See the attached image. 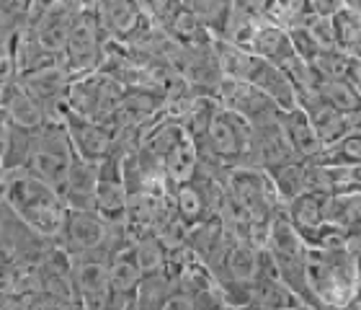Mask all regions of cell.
Masks as SVG:
<instances>
[{
    "label": "cell",
    "mask_w": 361,
    "mask_h": 310,
    "mask_svg": "<svg viewBox=\"0 0 361 310\" xmlns=\"http://www.w3.org/2000/svg\"><path fill=\"white\" fill-rule=\"evenodd\" d=\"M3 202H8L39 233L60 241L70 210L52 184L34 176L26 166L3 171Z\"/></svg>",
    "instance_id": "6da1fadb"
},
{
    "label": "cell",
    "mask_w": 361,
    "mask_h": 310,
    "mask_svg": "<svg viewBox=\"0 0 361 310\" xmlns=\"http://www.w3.org/2000/svg\"><path fill=\"white\" fill-rule=\"evenodd\" d=\"M359 261L348 249H317L307 246V285L320 305H348L356 292Z\"/></svg>",
    "instance_id": "7a4b0ae2"
},
{
    "label": "cell",
    "mask_w": 361,
    "mask_h": 310,
    "mask_svg": "<svg viewBox=\"0 0 361 310\" xmlns=\"http://www.w3.org/2000/svg\"><path fill=\"white\" fill-rule=\"evenodd\" d=\"M225 186L230 191V197L238 199L243 210L248 212L250 220H253V241L258 246H264L271 217L276 215L279 207L284 205L274 181H271V176L266 174L264 168L235 166L230 168Z\"/></svg>",
    "instance_id": "3957f363"
},
{
    "label": "cell",
    "mask_w": 361,
    "mask_h": 310,
    "mask_svg": "<svg viewBox=\"0 0 361 310\" xmlns=\"http://www.w3.org/2000/svg\"><path fill=\"white\" fill-rule=\"evenodd\" d=\"M73 155H75V148L70 140L68 121L49 119L44 127L34 132V145H31L26 168L34 176L44 179L47 184H52L57 191H62V186L68 181Z\"/></svg>",
    "instance_id": "277c9868"
},
{
    "label": "cell",
    "mask_w": 361,
    "mask_h": 310,
    "mask_svg": "<svg viewBox=\"0 0 361 310\" xmlns=\"http://www.w3.org/2000/svg\"><path fill=\"white\" fill-rule=\"evenodd\" d=\"M54 246H57V241L39 233L37 227L29 225L8 202H3V210H0V249H3L0 258H3V269L37 266Z\"/></svg>",
    "instance_id": "5b68a950"
},
{
    "label": "cell",
    "mask_w": 361,
    "mask_h": 310,
    "mask_svg": "<svg viewBox=\"0 0 361 310\" xmlns=\"http://www.w3.org/2000/svg\"><path fill=\"white\" fill-rule=\"evenodd\" d=\"M106 39H109V34L104 31L101 21H98L93 6L88 3V6H83L75 13L68 49H65V60L62 62L68 65L70 73L75 78L96 73L101 68V62H104Z\"/></svg>",
    "instance_id": "8992f818"
},
{
    "label": "cell",
    "mask_w": 361,
    "mask_h": 310,
    "mask_svg": "<svg viewBox=\"0 0 361 310\" xmlns=\"http://www.w3.org/2000/svg\"><path fill=\"white\" fill-rule=\"evenodd\" d=\"M250 143H253V127L250 121L233 109H225L219 104L217 114L209 124V132L202 143L207 150H212L217 158H222L230 168L250 166Z\"/></svg>",
    "instance_id": "52a82bcc"
},
{
    "label": "cell",
    "mask_w": 361,
    "mask_h": 310,
    "mask_svg": "<svg viewBox=\"0 0 361 310\" xmlns=\"http://www.w3.org/2000/svg\"><path fill=\"white\" fill-rule=\"evenodd\" d=\"M21 85L26 91L44 106V112L49 119H60L68 121L70 106H68V96L70 88H73V81L75 76L70 73V68L65 62H47L42 68L26 70L18 76Z\"/></svg>",
    "instance_id": "ba28073f"
},
{
    "label": "cell",
    "mask_w": 361,
    "mask_h": 310,
    "mask_svg": "<svg viewBox=\"0 0 361 310\" xmlns=\"http://www.w3.org/2000/svg\"><path fill=\"white\" fill-rule=\"evenodd\" d=\"M70 258H73V274H75L80 308H109L111 305V272H109L111 254L93 251V254Z\"/></svg>",
    "instance_id": "9c48e42d"
},
{
    "label": "cell",
    "mask_w": 361,
    "mask_h": 310,
    "mask_svg": "<svg viewBox=\"0 0 361 310\" xmlns=\"http://www.w3.org/2000/svg\"><path fill=\"white\" fill-rule=\"evenodd\" d=\"M111 305L109 308H137V287L142 282V266L135 256V241L111 254Z\"/></svg>",
    "instance_id": "30bf717a"
},
{
    "label": "cell",
    "mask_w": 361,
    "mask_h": 310,
    "mask_svg": "<svg viewBox=\"0 0 361 310\" xmlns=\"http://www.w3.org/2000/svg\"><path fill=\"white\" fill-rule=\"evenodd\" d=\"M3 119L13 121L29 132H37L49 121V117L44 106L23 88L18 76H6L3 78Z\"/></svg>",
    "instance_id": "8fae6325"
},
{
    "label": "cell",
    "mask_w": 361,
    "mask_h": 310,
    "mask_svg": "<svg viewBox=\"0 0 361 310\" xmlns=\"http://www.w3.org/2000/svg\"><path fill=\"white\" fill-rule=\"evenodd\" d=\"M70 140L78 155H83L90 163H104L114 150V132L106 121L83 119L78 114H68Z\"/></svg>",
    "instance_id": "7c38bea8"
},
{
    "label": "cell",
    "mask_w": 361,
    "mask_h": 310,
    "mask_svg": "<svg viewBox=\"0 0 361 310\" xmlns=\"http://www.w3.org/2000/svg\"><path fill=\"white\" fill-rule=\"evenodd\" d=\"M217 101L225 109H233L235 114L245 117L248 121L258 119L261 114L276 109V104L266 96L258 85L248 83V81H238V78H227L222 76L217 88Z\"/></svg>",
    "instance_id": "4fadbf2b"
},
{
    "label": "cell",
    "mask_w": 361,
    "mask_h": 310,
    "mask_svg": "<svg viewBox=\"0 0 361 310\" xmlns=\"http://www.w3.org/2000/svg\"><path fill=\"white\" fill-rule=\"evenodd\" d=\"M297 106L310 117V121H312V127H315L317 137L323 140L325 148L336 145L338 140H343L348 135L346 114L341 112V109H336L320 91L297 96Z\"/></svg>",
    "instance_id": "5bb4252c"
},
{
    "label": "cell",
    "mask_w": 361,
    "mask_h": 310,
    "mask_svg": "<svg viewBox=\"0 0 361 310\" xmlns=\"http://www.w3.org/2000/svg\"><path fill=\"white\" fill-rule=\"evenodd\" d=\"M39 280L42 290L52 292L57 297H65L68 303L80 308V297L75 287V274H73V258L62 246H54L42 261H39Z\"/></svg>",
    "instance_id": "9a60e30c"
},
{
    "label": "cell",
    "mask_w": 361,
    "mask_h": 310,
    "mask_svg": "<svg viewBox=\"0 0 361 310\" xmlns=\"http://www.w3.org/2000/svg\"><path fill=\"white\" fill-rule=\"evenodd\" d=\"M96 189L98 163H90V160L75 153L68 171V181L60 191L68 210H96Z\"/></svg>",
    "instance_id": "2e32d148"
},
{
    "label": "cell",
    "mask_w": 361,
    "mask_h": 310,
    "mask_svg": "<svg viewBox=\"0 0 361 310\" xmlns=\"http://www.w3.org/2000/svg\"><path fill=\"white\" fill-rule=\"evenodd\" d=\"M248 83L258 85V88H261L279 109H284V112H289V109L297 106V88H294L292 78H289V73H286L281 65H274V62L258 57Z\"/></svg>",
    "instance_id": "e0dca14e"
},
{
    "label": "cell",
    "mask_w": 361,
    "mask_h": 310,
    "mask_svg": "<svg viewBox=\"0 0 361 310\" xmlns=\"http://www.w3.org/2000/svg\"><path fill=\"white\" fill-rule=\"evenodd\" d=\"M250 52H256L258 57H264V60L274 62V65H281V68L297 57L292 34L281 29V26H276V23H269L266 18L258 23L256 37L250 42Z\"/></svg>",
    "instance_id": "ac0fdd59"
},
{
    "label": "cell",
    "mask_w": 361,
    "mask_h": 310,
    "mask_svg": "<svg viewBox=\"0 0 361 310\" xmlns=\"http://www.w3.org/2000/svg\"><path fill=\"white\" fill-rule=\"evenodd\" d=\"M90 6L96 11L106 34L116 39L127 37L142 18L137 0H90Z\"/></svg>",
    "instance_id": "d6986e66"
},
{
    "label": "cell",
    "mask_w": 361,
    "mask_h": 310,
    "mask_svg": "<svg viewBox=\"0 0 361 310\" xmlns=\"http://www.w3.org/2000/svg\"><path fill=\"white\" fill-rule=\"evenodd\" d=\"M284 127H286V135H289V143H292L294 153H297V158L310 160L323 153L325 148L323 140L317 137L312 121H310V117L302 112L300 106L284 112Z\"/></svg>",
    "instance_id": "ffe728a7"
},
{
    "label": "cell",
    "mask_w": 361,
    "mask_h": 310,
    "mask_svg": "<svg viewBox=\"0 0 361 310\" xmlns=\"http://www.w3.org/2000/svg\"><path fill=\"white\" fill-rule=\"evenodd\" d=\"M0 140H3V148H0V155H3V171L23 168L26 163H29L31 145H34V132L18 127V124H13V121L3 119Z\"/></svg>",
    "instance_id": "44dd1931"
},
{
    "label": "cell",
    "mask_w": 361,
    "mask_h": 310,
    "mask_svg": "<svg viewBox=\"0 0 361 310\" xmlns=\"http://www.w3.org/2000/svg\"><path fill=\"white\" fill-rule=\"evenodd\" d=\"M325 199L328 194H320V191H302L294 199L286 202V212L300 233H307V230H315L325 222Z\"/></svg>",
    "instance_id": "7402d4cb"
},
{
    "label": "cell",
    "mask_w": 361,
    "mask_h": 310,
    "mask_svg": "<svg viewBox=\"0 0 361 310\" xmlns=\"http://www.w3.org/2000/svg\"><path fill=\"white\" fill-rule=\"evenodd\" d=\"M178 290V280L171 269L155 274H145L140 287H137V308L150 310V308H166L171 295Z\"/></svg>",
    "instance_id": "603a6c76"
},
{
    "label": "cell",
    "mask_w": 361,
    "mask_h": 310,
    "mask_svg": "<svg viewBox=\"0 0 361 310\" xmlns=\"http://www.w3.org/2000/svg\"><path fill=\"white\" fill-rule=\"evenodd\" d=\"M217 60H219L222 76L238 78V81H250L253 68H256V62H258V54L250 52L248 47L217 39Z\"/></svg>",
    "instance_id": "cb8c5ba5"
},
{
    "label": "cell",
    "mask_w": 361,
    "mask_h": 310,
    "mask_svg": "<svg viewBox=\"0 0 361 310\" xmlns=\"http://www.w3.org/2000/svg\"><path fill=\"white\" fill-rule=\"evenodd\" d=\"M196 166H199V145L186 135L178 145H176L173 150L166 155L168 179H171L173 186L191 181V179L196 176Z\"/></svg>",
    "instance_id": "d4e9b609"
},
{
    "label": "cell",
    "mask_w": 361,
    "mask_h": 310,
    "mask_svg": "<svg viewBox=\"0 0 361 310\" xmlns=\"http://www.w3.org/2000/svg\"><path fill=\"white\" fill-rule=\"evenodd\" d=\"M135 256L142 266V274H155L168 269L171 249L158 233H142L135 238Z\"/></svg>",
    "instance_id": "484cf974"
},
{
    "label": "cell",
    "mask_w": 361,
    "mask_h": 310,
    "mask_svg": "<svg viewBox=\"0 0 361 310\" xmlns=\"http://www.w3.org/2000/svg\"><path fill=\"white\" fill-rule=\"evenodd\" d=\"M310 16H312L310 0H271L264 18L269 23H276L281 29L292 31L305 26V21H307Z\"/></svg>",
    "instance_id": "4316f807"
},
{
    "label": "cell",
    "mask_w": 361,
    "mask_h": 310,
    "mask_svg": "<svg viewBox=\"0 0 361 310\" xmlns=\"http://www.w3.org/2000/svg\"><path fill=\"white\" fill-rule=\"evenodd\" d=\"M271 176V181L276 186L281 202H289L297 194L307 191V184H305V160H292V163H284V166L274 168V171H266Z\"/></svg>",
    "instance_id": "83f0119b"
},
{
    "label": "cell",
    "mask_w": 361,
    "mask_h": 310,
    "mask_svg": "<svg viewBox=\"0 0 361 310\" xmlns=\"http://www.w3.org/2000/svg\"><path fill=\"white\" fill-rule=\"evenodd\" d=\"M336 31H338V47L351 60H361V16H356L351 8H341L333 16Z\"/></svg>",
    "instance_id": "f1b7e54d"
},
{
    "label": "cell",
    "mask_w": 361,
    "mask_h": 310,
    "mask_svg": "<svg viewBox=\"0 0 361 310\" xmlns=\"http://www.w3.org/2000/svg\"><path fill=\"white\" fill-rule=\"evenodd\" d=\"M320 93L343 114L354 112L361 106V96L351 85L348 78H323L320 76Z\"/></svg>",
    "instance_id": "f546056e"
},
{
    "label": "cell",
    "mask_w": 361,
    "mask_h": 310,
    "mask_svg": "<svg viewBox=\"0 0 361 310\" xmlns=\"http://www.w3.org/2000/svg\"><path fill=\"white\" fill-rule=\"evenodd\" d=\"M191 11H194L199 18L204 21V26L219 37L222 29L227 23V16H230V8H233V0H183Z\"/></svg>",
    "instance_id": "4dcf8cb0"
},
{
    "label": "cell",
    "mask_w": 361,
    "mask_h": 310,
    "mask_svg": "<svg viewBox=\"0 0 361 310\" xmlns=\"http://www.w3.org/2000/svg\"><path fill=\"white\" fill-rule=\"evenodd\" d=\"M305 29H307V34L312 37V42L320 47V52L341 49L338 47V31H336V21H333V16L312 13L307 21H305Z\"/></svg>",
    "instance_id": "1f68e13d"
},
{
    "label": "cell",
    "mask_w": 361,
    "mask_h": 310,
    "mask_svg": "<svg viewBox=\"0 0 361 310\" xmlns=\"http://www.w3.org/2000/svg\"><path fill=\"white\" fill-rule=\"evenodd\" d=\"M310 62H312V68L323 78H348L351 57L346 52H341V49H331V52L315 54Z\"/></svg>",
    "instance_id": "d6a6232c"
},
{
    "label": "cell",
    "mask_w": 361,
    "mask_h": 310,
    "mask_svg": "<svg viewBox=\"0 0 361 310\" xmlns=\"http://www.w3.org/2000/svg\"><path fill=\"white\" fill-rule=\"evenodd\" d=\"M310 6H312V13L336 16L341 8H346V0H310Z\"/></svg>",
    "instance_id": "836d02e7"
},
{
    "label": "cell",
    "mask_w": 361,
    "mask_h": 310,
    "mask_svg": "<svg viewBox=\"0 0 361 310\" xmlns=\"http://www.w3.org/2000/svg\"><path fill=\"white\" fill-rule=\"evenodd\" d=\"M348 81H351L356 93L361 96V60H351V65H348Z\"/></svg>",
    "instance_id": "e575fe53"
},
{
    "label": "cell",
    "mask_w": 361,
    "mask_h": 310,
    "mask_svg": "<svg viewBox=\"0 0 361 310\" xmlns=\"http://www.w3.org/2000/svg\"><path fill=\"white\" fill-rule=\"evenodd\" d=\"M346 8H351L356 16H361V0H346Z\"/></svg>",
    "instance_id": "d590c367"
}]
</instances>
